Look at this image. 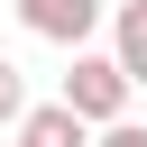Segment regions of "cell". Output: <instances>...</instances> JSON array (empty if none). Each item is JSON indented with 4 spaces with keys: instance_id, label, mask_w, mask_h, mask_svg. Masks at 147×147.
<instances>
[{
    "instance_id": "obj_1",
    "label": "cell",
    "mask_w": 147,
    "mask_h": 147,
    "mask_svg": "<svg viewBox=\"0 0 147 147\" xmlns=\"http://www.w3.org/2000/svg\"><path fill=\"white\" fill-rule=\"evenodd\" d=\"M129 92H138V83L119 74V55H83V46H74V74H64V101H74V110H83L92 129H101V119H119V110H129Z\"/></svg>"
},
{
    "instance_id": "obj_2",
    "label": "cell",
    "mask_w": 147,
    "mask_h": 147,
    "mask_svg": "<svg viewBox=\"0 0 147 147\" xmlns=\"http://www.w3.org/2000/svg\"><path fill=\"white\" fill-rule=\"evenodd\" d=\"M18 18H28V37H46V46H83V37L101 28V0H18Z\"/></svg>"
},
{
    "instance_id": "obj_3",
    "label": "cell",
    "mask_w": 147,
    "mask_h": 147,
    "mask_svg": "<svg viewBox=\"0 0 147 147\" xmlns=\"http://www.w3.org/2000/svg\"><path fill=\"white\" fill-rule=\"evenodd\" d=\"M110 55H119L129 83H147V0H119V18H110Z\"/></svg>"
},
{
    "instance_id": "obj_4",
    "label": "cell",
    "mask_w": 147,
    "mask_h": 147,
    "mask_svg": "<svg viewBox=\"0 0 147 147\" xmlns=\"http://www.w3.org/2000/svg\"><path fill=\"white\" fill-rule=\"evenodd\" d=\"M18 110H28V74L0 55V129H18Z\"/></svg>"
},
{
    "instance_id": "obj_5",
    "label": "cell",
    "mask_w": 147,
    "mask_h": 147,
    "mask_svg": "<svg viewBox=\"0 0 147 147\" xmlns=\"http://www.w3.org/2000/svg\"><path fill=\"white\" fill-rule=\"evenodd\" d=\"M92 147H147V119H129V110H119V119H101V138H92Z\"/></svg>"
},
{
    "instance_id": "obj_6",
    "label": "cell",
    "mask_w": 147,
    "mask_h": 147,
    "mask_svg": "<svg viewBox=\"0 0 147 147\" xmlns=\"http://www.w3.org/2000/svg\"><path fill=\"white\" fill-rule=\"evenodd\" d=\"M18 147H28V138H18Z\"/></svg>"
}]
</instances>
